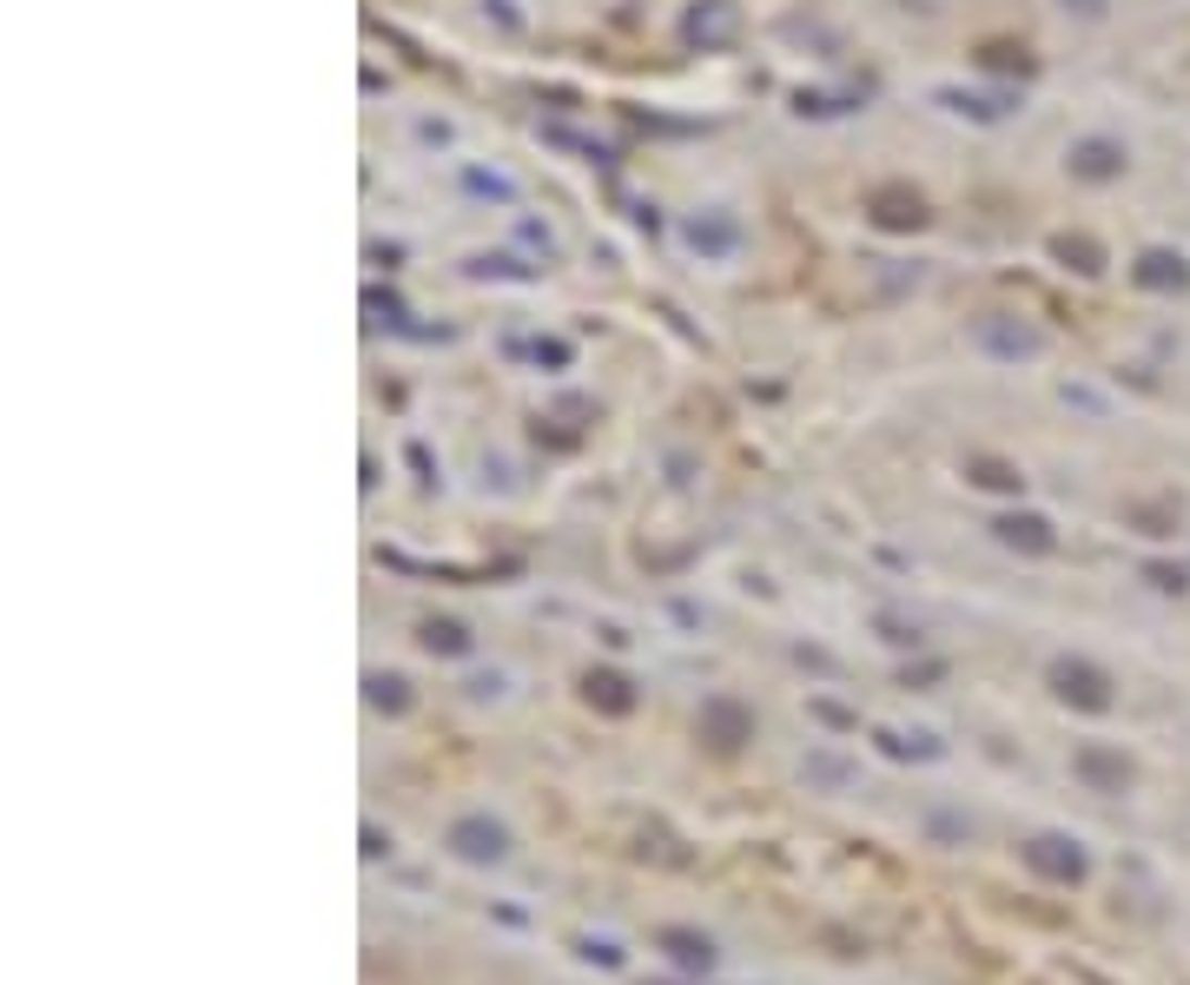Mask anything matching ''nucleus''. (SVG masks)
Wrapping results in <instances>:
<instances>
[{
  "mask_svg": "<svg viewBox=\"0 0 1190 985\" xmlns=\"http://www.w3.org/2000/svg\"><path fill=\"white\" fill-rule=\"evenodd\" d=\"M754 734V714L741 708V701H728V695H715L708 708H702V741H715L721 755H734L741 741Z\"/></svg>",
  "mask_w": 1190,
  "mask_h": 985,
  "instance_id": "1",
  "label": "nucleus"
},
{
  "mask_svg": "<svg viewBox=\"0 0 1190 985\" xmlns=\"http://www.w3.org/2000/svg\"><path fill=\"white\" fill-rule=\"evenodd\" d=\"M450 853L457 860H503L509 853V834L496 827V820H483V813H463L457 827H450Z\"/></svg>",
  "mask_w": 1190,
  "mask_h": 985,
  "instance_id": "2",
  "label": "nucleus"
},
{
  "mask_svg": "<svg viewBox=\"0 0 1190 985\" xmlns=\"http://www.w3.org/2000/svg\"><path fill=\"white\" fill-rule=\"evenodd\" d=\"M1026 866H1032V873H1045V880H1065V886H1078V880H1084V853H1078L1071 840H1058V834L1032 840V847H1026Z\"/></svg>",
  "mask_w": 1190,
  "mask_h": 985,
  "instance_id": "3",
  "label": "nucleus"
},
{
  "mask_svg": "<svg viewBox=\"0 0 1190 985\" xmlns=\"http://www.w3.org/2000/svg\"><path fill=\"white\" fill-rule=\"evenodd\" d=\"M1052 688H1058L1065 701H1078V708H1112V688H1104V675L1084 669V662H1058V669H1052Z\"/></svg>",
  "mask_w": 1190,
  "mask_h": 985,
  "instance_id": "4",
  "label": "nucleus"
},
{
  "mask_svg": "<svg viewBox=\"0 0 1190 985\" xmlns=\"http://www.w3.org/2000/svg\"><path fill=\"white\" fill-rule=\"evenodd\" d=\"M873 219H880L887 232H913V225L926 219V205H919V192H906V186H880V192H873Z\"/></svg>",
  "mask_w": 1190,
  "mask_h": 985,
  "instance_id": "5",
  "label": "nucleus"
},
{
  "mask_svg": "<svg viewBox=\"0 0 1190 985\" xmlns=\"http://www.w3.org/2000/svg\"><path fill=\"white\" fill-rule=\"evenodd\" d=\"M661 952L682 965V972H708V965H715V946H708L702 933H689V926H668V933H661Z\"/></svg>",
  "mask_w": 1190,
  "mask_h": 985,
  "instance_id": "6",
  "label": "nucleus"
},
{
  "mask_svg": "<svg viewBox=\"0 0 1190 985\" xmlns=\"http://www.w3.org/2000/svg\"><path fill=\"white\" fill-rule=\"evenodd\" d=\"M582 695H588L595 708H609V714H629V701H635V695H629V682H622V675H609V669H588V675H582Z\"/></svg>",
  "mask_w": 1190,
  "mask_h": 985,
  "instance_id": "7",
  "label": "nucleus"
},
{
  "mask_svg": "<svg viewBox=\"0 0 1190 985\" xmlns=\"http://www.w3.org/2000/svg\"><path fill=\"white\" fill-rule=\"evenodd\" d=\"M1071 166H1078V173H1084V179H1112V173H1118V166H1125V152H1118V146H1112V139H1084V146H1078V152H1071Z\"/></svg>",
  "mask_w": 1190,
  "mask_h": 985,
  "instance_id": "8",
  "label": "nucleus"
},
{
  "mask_svg": "<svg viewBox=\"0 0 1190 985\" xmlns=\"http://www.w3.org/2000/svg\"><path fill=\"white\" fill-rule=\"evenodd\" d=\"M1078 774L1098 781V787H1125V781H1131V768H1125L1118 755H1104V748H1084V755H1078Z\"/></svg>",
  "mask_w": 1190,
  "mask_h": 985,
  "instance_id": "9",
  "label": "nucleus"
},
{
  "mask_svg": "<svg viewBox=\"0 0 1190 985\" xmlns=\"http://www.w3.org/2000/svg\"><path fill=\"white\" fill-rule=\"evenodd\" d=\"M999 543H1012V549H1052V529L1039 516H1005L999 523Z\"/></svg>",
  "mask_w": 1190,
  "mask_h": 985,
  "instance_id": "10",
  "label": "nucleus"
},
{
  "mask_svg": "<svg viewBox=\"0 0 1190 985\" xmlns=\"http://www.w3.org/2000/svg\"><path fill=\"white\" fill-rule=\"evenodd\" d=\"M979 345H992V351H1005V358H1032V351H1039L1032 332H1005V324H992V317L979 324Z\"/></svg>",
  "mask_w": 1190,
  "mask_h": 985,
  "instance_id": "11",
  "label": "nucleus"
},
{
  "mask_svg": "<svg viewBox=\"0 0 1190 985\" xmlns=\"http://www.w3.org/2000/svg\"><path fill=\"white\" fill-rule=\"evenodd\" d=\"M423 648H444V654H463V648H470V635H463L457 622H423Z\"/></svg>",
  "mask_w": 1190,
  "mask_h": 985,
  "instance_id": "12",
  "label": "nucleus"
},
{
  "mask_svg": "<svg viewBox=\"0 0 1190 985\" xmlns=\"http://www.w3.org/2000/svg\"><path fill=\"white\" fill-rule=\"evenodd\" d=\"M1138 278H1144V285H1183V259H1170V252H1151Z\"/></svg>",
  "mask_w": 1190,
  "mask_h": 985,
  "instance_id": "13",
  "label": "nucleus"
},
{
  "mask_svg": "<svg viewBox=\"0 0 1190 985\" xmlns=\"http://www.w3.org/2000/svg\"><path fill=\"white\" fill-rule=\"evenodd\" d=\"M728 27H734V14H728V8H702V14L689 21V34H695V40H721Z\"/></svg>",
  "mask_w": 1190,
  "mask_h": 985,
  "instance_id": "14",
  "label": "nucleus"
},
{
  "mask_svg": "<svg viewBox=\"0 0 1190 985\" xmlns=\"http://www.w3.org/2000/svg\"><path fill=\"white\" fill-rule=\"evenodd\" d=\"M972 483H979V489H1018V470H1005V463L986 457V463H972Z\"/></svg>",
  "mask_w": 1190,
  "mask_h": 985,
  "instance_id": "15",
  "label": "nucleus"
},
{
  "mask_svg": "<svg viewBox=\"0 0 1190 985\" xmlns=\"http://www.w3.org/2000/svg\"><path fill=\"white\" fill-rule=\"evenodd\" d=\"M371 701H377V708H391V714H397V708H404V701H410V695H404V682H397V675H371Z\"/></svg>",
  "mask_w": 1190,
  "mask_h": 985,
  "instance_id": "16",
  "label": "nucleus"
},
{
  "mask_svg": "<svg viewBox=\"0 0 1190 985\" xmlns=\"http://www.w3.org/2000/svg\"><path fill=\"white\" fill-rule=\"evenodd\" d=\"M1058 259H1078V272H1098V245L1091 238H1058Z\"/></svg>",
  "mask_w": 1190,
  "mask_h": 985,
  "instance_id": "17",
  "label": "nucleus"
}]
</instances>
